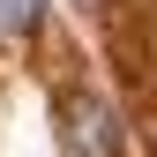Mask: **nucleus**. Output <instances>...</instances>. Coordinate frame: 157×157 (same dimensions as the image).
<instances>
[{
	"label": "nucleus",
	"mask_w": 157,
	"mask_h": 157,
	"mask_svg": "<svg viewBox=\"0 0 157 157\" xmlns=\"http://www.w3.org/2000/svg\"><path fill=\"white\" fill-rule=\"evenodd\" d=\"M67 135H75V150L82 157H120V120H112V105L105 97H67Z\"/></svg>",
	"instance_id": "obj_1"
},
{
	"label": "nucleus",
	"mask_w": 157,
	"mask_h": 157,
	"mask_svg": "<svg viewBox=\"0 0 157 157\" xmlns=\"http://www.w3.org/2000/svg\"><path fill=\"white\" fill-rule=\"evenodd\" d=\"M45 23V0H0V45H30Z\"/></svg>",
	"instance_id": "obj_2"
}]
</instances>
